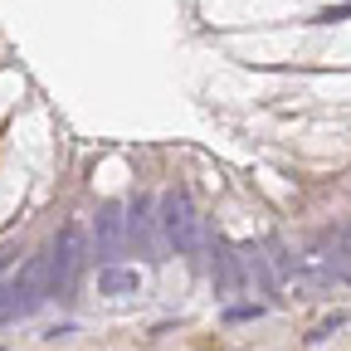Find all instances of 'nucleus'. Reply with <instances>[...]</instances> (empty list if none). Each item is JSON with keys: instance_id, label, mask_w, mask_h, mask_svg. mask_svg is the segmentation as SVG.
I'll return each mask as SVG.
<instances>
[{"instance_id": "3", "label": "nucleus", "mask_w": 351, "mask_h": 351, "mask_svg": "<svg viewBox=\"0 0 351 351\" xmlns=\"http://www.w3.org/2000/svg\"><path fill=\"white\" fill-rule=\"evenodd\" d=\"M117 234H122V219H117V210L108 205V210L98 215V244H103V249H117Z\"/></svg>"}, {"instance_id": "1", "label": "nucleus", "mask_w": 351, "mask_h": 351, "mask_svg": "<svg viewBox=\"0 0 351 351\" xmlns=\"http://www.w3.org/2000/svg\"><path fill=\"white\" fill-rule=\"evenodd\" d=\"M161 230H166V239L181 249V254L195 249V215H191L186 195H166L161 200Z\"/></svg>"}, {"instance_id": "2", "label": "nucleus", "mask_w": 351, "mask_h": 351, "mask_svg": "<svg viewBox=\"0 0 351 351\" xmlns=\"http://www.w3.org/2000/svg\"><path fill=\"white\" fill-rule=\"evenodd\" d=\"M98 293H137V269H103Z\"/></svg>"}]
</instances>
